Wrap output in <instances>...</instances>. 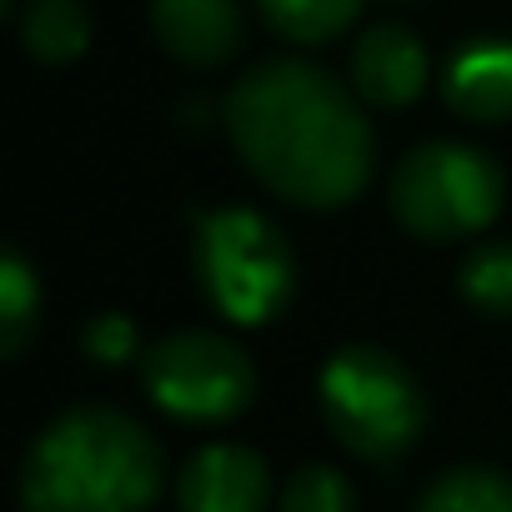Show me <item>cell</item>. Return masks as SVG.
<instances>
[{
	"mask_svg": "<svg viewBox=\"0 0 512 512\" xmlns=\"http://www.w3.org/2000/svg\"><path fill=\"white\" fill-rule=\"evenodd\" d=\"M221 126L241 166L287 206H352L377 171V136L352 86L302 56H272L236 76Z\"/></svg>",
	"mask_w": 512,
	"mask_h": 512,
	"instance_id": "cell-1",
	"label": "cell"
},
{
	"mask_svg": "<svg viewBox=\"0 0 512 512\" xmlns=\"http://www.w3.org/2000/svg\"><path fill=\"white\" fill-rule=\"evenodd\" d=\"M161 442L121 407H71L46 422L16 472L21 512H146L161 497Z\"/></svg>",
	"mask_w": 512,
	"mask_h": 512,
	"instance_id": "cell-2",
	"label": "cell"
},
{
	"mask_svg": "<svg viewBox=\"0 0 512 512\" xmlns=\"http://www.w3.org/2000/svg\"><path fill=\"white\" fill-rule=\"evenodd\" d=\"M317 407L337 447L367 467H397L427 432V392L417 372L377 342H352L327 357Z\"/></svg>",
	"mask_w": 512,
	"mask_h": 512,
	"instance_id": "cell-3",
	"label": "cell"
},
{
	"mask_svg": "<svg viewBox=\"0 0 512 512\" xmlns=\"http://www.w3.org/2000/svg\"><path fill=\"white\" fill-rule=\"evenodd\" d=\"M191 272L201 297L236 327L282 317L297 292V256L287 236L251 206H221L196 221Z\"/></svg>",
	"mask_w": 512,
	"mask_h": 512,
	"instance_id": "cell-4",
	"label": "cell"
},
{
	"mask_svg": "<svg viewBox=\"0 0 512 512\" xmlns=\"http://www.w3.org/2000/svg\"><path fill=\"white\" fill-rule=\"evenodd\" d=\"M502 201V166L467 141H422L392 166L387 181V211L417 241L482 236L497 221Z\"/></svg>",
	"mask_w": 512,
	"mask_h": 512,
	"instance_id": "cell-5",
	"label": "cell"
},
{
	"mask_svg": "<svg viewBox=\"0 0 512 512\" xmlns=\"http://www.w3.org/2000/svg\"><path fill=\"white\" fill-rule=\"evenodd\" d=\"M141 387L166 417L191 427H216L251 407L256 367L231 337L191 327L141 352Z\"/></svg>",
	"mask_w": 512,
	"mask_h": 512,
	"instance_id": "cell-6",
	"label": "cell"
},
{
	"mask_svg": "<svg viewBox=\"0 0 512 512\" xmlns=\"http://www.w3.org/2000/svg\"><path fill=\"white\" fill-rule=\"evenodd\" d=\"M432 81V56L427 46L402 26V21H377L352 41L347 56V86L362 106L372 111H402L412 106Z\"/></svg>",
	"mask_w": 512,
	"mask_h": 512,
	"instance_id": "cell-7",
	"label": "cell"
},
{
	"mask_svg": "<svg viewBox=\"0 0 512 512\" xmlns=\"http://www.w3.org/2000/svg\"><path fill=\"white\" fill-rule=\"evenodd\" d=\"M181 512H267L272 507V467L262 452L241 442H206L186 457L176 477Z\"/></svg>",
	"mask_w": 512,
	"mask_h": 512,
	"instance_id": "cell-8",
	"label": "cell"
},
{
	"mask_svg": "<svg viewBox=\"0 0 512 512\" xmlns=\"http://www.w3.org/2000/svg\"><path fill=\"white\" fill-rule=\"evenodd\" d=\"M151 36L171 61L216 71L246 41L241 0H151Z\"/></svg>",
	"mask_w": 512,
	"mask_h": 512,
	"instance_id": "cell-9",
	"label": "cell"
},
{
	"mask_svg": "<svg viewBox=\"0 0 512 512\" xmlns=\"http://www.w3.org/2000/svg\"><path fill=\"white\" fill-rule=\"evenodd\" d=\"M442 101L467 126H502L512 121V41L477 36L452 51L442 66Z\"/></svg>",
	"mask_w": 512,
	"mask_h": 512,
	"instance_id": "cell-10",
	"label": "cell"
},
{
	"mask_svg": "<svg viewBox=\"0 0 512 512\" xmlns=\"http://www.w3.org/2000/svg\"><path fill=\"white\" fill-rule=\"evenodd\" d=\"M16 31L36 66H71L91 46V6L86 0H26Z\"/></svg>",
	"mask_w": 512,
	"mask_h": 512,
	"instance_id": "cell-11",
	"label": "cell"
},
{
	"mask_svg": "<svg viewBox=\"0 0 512 512\" xmlns=\"http://www.w3.org/2000/svg\"><path fill=\"white\" fill-rule=\"evenodd\" d=\"M412 512H512V472L487 462H462L432 477Z\"/></svg>",
	"mask_w": 512,
	"mask_h": 512,
	"instance_id": "cell-12",
	"label": "cell"
},
{
	"mask_svg": "<svg viewBox=\"0 0 512 512\" xmlns=\"http://www.w3.org/2000/svg\"><path fill=\"white\" fill-rule=\"evenodd\" d=\"M367 0H256L262 21L292 46H327L357 26Z\"/></svg>",
	"mask_w": 512,
	"mask_h": 512,
	"instance_id": "cell-13",
	"label": "cell"
},
{
	"mask_svg": "<svg viewBox=\"0 0 512 512\" xmlns=\"http://www.w3.org/2000/svg\"><path fill=\"white\" fill-rule=\"evenodd\" d=\"M457 292H462V302L477 317H492V322H507L512 317V241L507 236L477 241L462 256Z\"/></svg>",
	"mask_w": 512,
	"mask_h": 512,
	"instance_id": "cell-14",
	"label": "cell"
},
{
	"mask_svg": "<svg viewBox=\"0 0 512 512\" xmlns=\"http://www.w3.org/2000/svg\"><path fill=\"white\" fill-rule=\"evenodd\" d=\"M41 327V282L21 251L0 256V352L16 362Z\"/></svg>",
	"mask_w": 512,
	"mask_h": 512,
	"instance_id": "cell-15",
	"label": "cell"
},
{
	"mask_svg": "<svg viewBox=\"0 0 512 512\" xmlns=\"http://www.w3.org/2000/svg\"><path fill=\"white\" fill-rule=\"evenodd\" d=\"M352 507H357L352 477L327 462L297 467L277 492V512H352Z\"/></svg>",
	"mask_w": 512,
	"mask_h": 512,
	"instance_id": "cell-16",
	"label": "cell"
},
{
	"mask_svg": "<svg viewBox=\"0 0 512 512\" xmlns=\"http://www.w3.org/2000/svg\"><path fill=\"white\" fill-rule=\"evenodd\" d=\"M81 347H86V357L101 362V367H121V362H131V357L146 352L141 337H136V322L121 317V312H101V317H91L86 332H81Z\"/></svg>",
	"mask_w": 512,
	"mask_h": 512,
	"instance_id": "cell-17",
	"label": "cell"
}]
</instances>
